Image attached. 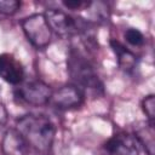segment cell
Returning a JSON list of instances; mask_svg holds the SVG:
<instances>
[{
    "label": "cell",
    "instance_id": "obj_1",
    "mask_svg": "<svg viewBox=\"0 0 155 155\" xmlns=\"http://www.w3.org/2000/svg\"><path fill=\"white\" fill-rule=\"evenodd\" d=\"M29 149L38 154H47L52 148L56 127L53 122L41 114H27L17 119L16 127Z\"/></svg>",
    "mask_w": 155,
    "mask_h": 155
},
{
    "label": "cell",
    "instance_id": "obj_2",
    "mask_svg": "<svg viewBox=\"0 0 155 155\" xmlns=\"http://www.w3.org/2000/svg\"><path fill=\"white\" fill-rule=\"evenodd\" d=\"M67 69L73 81V85L81 88L84 92L86 90L96 92H103V84L99 80L97 71L94 70L92 63L76 48H70L67 58Z\"/></svg>",
    "mask_w": 155,
    "mask_h": 155
},
{
    "label": "cell",
    "instance_id": "obj_3",
    "mask_svg": "<svg viewBox=\"0 0 155 155\" xmlns=\"http://www.w3.org/2000/svg\"><path fill=\"white\" fill-rule=\"evenodd\" d=\"M44 16L52 33H56L62 38H71L82 33L85 34L87 33V27L90 24L82 18H74L67 12L57 8L46 10Z\"/></svg>",
    "mask_w": 155,
    "mask_h": 155
},
{
    "label": "cell",
    "instance_id": "obj_4",
    "mask_svg": "<svg viewBox=\"0 0 155 155\" xmlns=\"http://www.w3.org/2000/svg\"><path fill=\"white\" fill-rule=\"evenodd\" d=\"M22 30L28 41L36 48H44L52 40V30L44 13H34L21 21Z\"/></svg>",
    "mask_w": 155,
    "mask_h": 155
},
{
    "label": "cell",
    "instance_id": "obj_5",
    "mask_svg": "<svg viewBox=\"0 0 155 155\" xmlns=\"http://www.w3.org/2000/svg\"><path fill=\"white\" fill-rule=\"evenodd\" d=\"M53 90L40 80H33L21 84L16 87L15 94L24 103L34 107H44L50 103Z\"/></svg>",
    "mask_w": 155,
    "mask_h": 155
},
{
    "label": "cell",
    "instance_id": "obj_6",
    "mask_svg": "<svg viewBox=\"0 0 155 155\" xmlns=\"http://www.w3.org/2000/svg\"><path fill=\"white\" fill-rule=\"evenodd\" d=\"M85 102V92L78 86L70 84L59 87L52 92L50 103L58 110H71L80 108Z\"/></svg>",
    "mask_w": 155,
    "mask_h": 155
},
{
    "label": "cell",
    "instance_id": "obj_7",
    "mask_svg": "<svg viewBox=\"0 0 155 155\" xmlns=\"http://www.w3.org/2000/svg\"><path fill=\"white\" fill-rule=\"evenodd\" d=\"M107 155H139L136 138L127 132H117L104 144Z\"/></svg>",
    "mask_w": 155,
    "mask_h": 155
},
{
    "label": "cell",
    "instance_id": "obj_8",
    "mask_svg": "<svg viewBox=\"0 0 155 155\" xmlns=\"http://www.w3.org/2000/svg\"><path fill=\"white\" fill-rule=\"evenodd\" d=\"M0 78L13 86H18L23 82L24 68L12 53L4 52L0 54Z\"/></svg>",
    "mask_w": 155,
    "mask_h": 155
},
{
    "label": "cell",
    "instance_id": "obj_9",
    "mask_svg": "<svg viewBox=\"0 0 155 155\" xmlns=\"http://www.w3.org/2000/svg\"><path fill=\"white\" fill-rule=\"evenodd\" d=\"M1 150L4 155H28L30 149L16 128H8L4 133Z\"/></svg>",
    "mask_w": 155,
    "mask_h": 155
},
{
    "label": "cell",
    "instance_id": "obj_10",
    "mask_svg": "<svg viewBox=\"0 0 155 155\" xmlns=\"http://www.w3.org/2000/svg\"><path fill=\"white\" fill-rule=\"evenodd\" d=\"M134 138L139 143L148 155H154L155 142H154V124L149 121H139L133 127Z\"/></svg>",
    "mask_w": 155,
    "mask_h": 155
},
{
    "label": "cell",
    "instance_id": "obj_11",
    "mask_svg": "<svg viewBox=\"0 0 155 155\" xmlns=\"http://www.w3.org/2000/svg\"><path fill=\"white\" fill-rule=\"evenodd\" d=\"M110 46L117 58V64L119 67L126 71V73H131L136 65H137V57L133 52H131L130 50H127L120 41L117 40H110Z\"/></svg>",
    "mask_w": 155,
    "mask_h": 155
},
{
    "label": "cell",
    "instance_id": "obj_12",
    "mask_svg": "<svg viewBox=\"0 0 155 155\" xmlns=\"http://www.w3.org/2000/svg\"><path fill=\"white\" fill-rule=\"evenodd\" d=\"M124 36H125V40L131 45V46H134V47H139V46H143L144 45V35L140 30L136 29V28H128L125 30L124 33Z\"/></svg>",
    "mask_w": 155,
    "mask_h": 155
},
{
    "label": "cell",
    "instance_id": "obj_13",
    "mask_svg": "<svg viewBox=\"0 0 155 155\" xmlns=\"http://www.w3.org/2000/svg\"><path fill=\"white\" fill-rule=\"evenodd\" d=\"M142 109L145 116L148 117V121L154 124V117H155V97L154 94H149L143 98L142 101Z\"/></svg>",
    "mask_w": 155,
    "mask_h": 155
},
{
    "label": "cell",
    "instance_id": "obj_14",
    "mask_svg": "<svg viewBox=\"0 0 155 155\" xmlns=\"http://www.w3.org/2000/svg\"><path fill=\"white\" fill-rule=\"evenodd\" d=\"M21 1L18 0H0V13L5 16H12L21 8Z\"/></svg>",
    "mask_w": 155,
    "mask_h": 155
},
{
    "label": "cell",
    "instance_id": "obj_15",
    "mask_svg": "<svg viewBox=\"0 0 155 155\" xmlns=\"http://www.w3.org/2000/svg\"><path fill=\"white\" fill-rule=\"evenodd\" d=\"M63 5L67 8L70 10H80L82 7H88L91 5V2H86V1H81V0H68V1H63Z\"/></svg>",
    "mask_w": 155,
    "mask_h": 155
},
{
    "label": "cell",
    "instance_id": "obj_16",
    "mask_svg": "<svg viewBox=\"0 0 155 155\" xmlns=\"http://www.w3.org/2000/svg\"><path fill=\"white\" fill-rule=\"evenodd\" d=\"M7 122V110L2 103H0V128H2Z\"/></svg>",
    "mask_w": 155,
    "mask_h": 155
}]
</instances>
